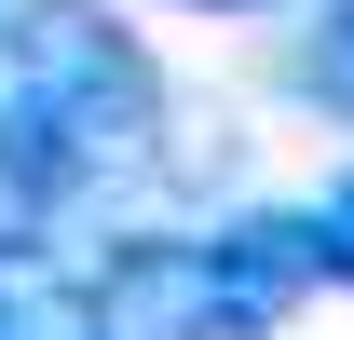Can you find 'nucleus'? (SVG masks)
<instances>
[{
    "instance_id": "obj_1",
    "label": "nucleus",
    "mask_w": 354,
    "mask_h": 340,
    "mask_svg": "<svg viewBox=\"0 0 354 340\" xmlns=\"http://www.w3.org/2000/svg\"><path fill=\"white\" fill-rule=\"evenodd\" d=\"M0 123L28 136L55 164V191L82 205L109 177L164 164L177 95H164L150 41H136L109 0H14V14H0Z\"/></svg>"
},
{
    "instance_id": "obj_2",
    "label": "nucleus",
    "mask_w": 354,
    "mask_h": 340,
    "mask_svg": "<svg viewBox=\"0 0 354 340\" xmlns=\"http://www.w3.org/2000/svg\"><path fill=\"white\" fill-rule=\"evenodd\" d=\"M68 340H232L205 286V232H109L68 286Z\"/></svg>"
},
{
    "instance_id": "obj_3",
    "label": "nucleus",
    "mask_w": 354,
    "mask_h": 340,
    "mask_svg": "<svg viewBox=\"0 0 354 340\" xmlns=\"http://www.w3.org/2000/svg\"><path fill=\"white\" fill-rule=\"evenodd\" d=\"M205 286H218V327H232V340H272L286 313H313L327 272H313L300 205H232L218 232H205Z\"/></svg>"
},
{
    "instance_id": "obj_4",
    "label": "nucleus",
    "mask_w": 354,
    "mask_h": 340,
    "mask_svg": "<svg viewBox=\"0 0 354 340\" xmlns=\"http://www.w3.org/2000/svg\"><path fill=\"white\" fill-rule=\"evenodd\" d=\"M55 218H68L55 164H41L14 123H0V272H41V258H55Z\"/></svg>"
},
{
    "instance_id": "obj_5",
    "label": "nucleus",
    "mask_w": 354,
    "mask_h": 340,
    "mask_svg": "<svg viewBox=\"0 0 354 340\" xmlns=\"http://www.w3.org/2000/svg\"><path fill=\"white\" fill-rule=\"evenodd\" d=\"M286 82H300V109H327V123L354 136V0H313L300 55H286Z\"/></svg>"
},
{
    "instance_id": "obj_6",
    "label": "nucleus",
    "mask_w": 354,
    "mask_h": 340,
    "mask_svg": "<svg viewBox=\"0 0 354 340\" xmlns=\"http://www.w3.org/2000/svg\"><path fill=\"white\" fill-rule=\"evenodd\" d=\"M300 232H313V272L354 299V164H341V177H327V191L300 205Z\"/></svg>"
},
{
    "instance_id": "obj_7",
    "label": "nucleus",
    "mask_w": 354,
    "mask_h": 340,
    "mask_svg": "<svg viewBox=\"0 0 354 340\" xmlns=\"http://www.w3.org/2000/svg\"><path fill=\"white\" fill-rule=\"evenodd\" d=\"M164 14H218V28H245V14H286V0H164Z\"/></svg>"
}]
</instances>
